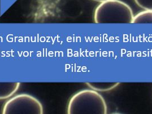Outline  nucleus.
<instances>
[{
  "instance_id": "f257e3e1",
  "label": "nucleus",
  "mask_w": 152,
  "mask_h": 114,
  "mask_svg": "<svg viewBox=\"0 0 152 114\" xmlns=\"http://www.w3.org/2000/svg\"><path fill=\"white\" fill-rule=\"evenodd\" d=\"M107 111L104 98L98 92L91 88L74 94L66 108L67 114H106Z\"/></svg>"
},
{
  "instance_id": "f03ea898",
  "label": "nucleus",
  "mask_w": 152,
  "mask_h": 114,
  "mask_svg": "<svg viewBox=\"0 0 152 114\" xmlns=\"http://www.w3.org/2000/svg\"><path fill=\"white\" fill-rule=\"evenodd\" d=\"M134 15L131 8L120 0H106L95 9L94 20L96 24H130Z\"/></svg>"
},
{
  "instance_id": "7ed1b4c3",
  "label": "nucleus",
  "mask_w": 152,
  "mask_h": 114,
  "mask_svg": "<svg viewBox=\"0 0 152 114\" xmlns=\"http://www.w3.org/2000/svg\"><path fill=\"white\" fill-rule=\"evenodd\" d=\"M2 114H43L44 108L36 97L20 93L10 97L4 104Z\"/></svg>"
},
{
  "instance_id": "20e7f679",
  "label": "nucleus",
  "mask_w": 152,
  "mask_h": 114,
  "mask_svg": "<svg viewBox=\"0 0 152 114\" xmlns=\"http://www.w3.org/2000/svg\"><path fill=\"white\" fill-rule=\"evenodd\" d=\"M20 86V83L17 82L0 83V100L12 97L17 92Z\"/></svg>"
},
{
  "instance_id": "39448f33",
  "label": "nucleus",
  "mask_w": 152,
  "mask_h": 114,
  "mask_svg": "<svg viewBox=\"0 0 152 114\" xmlns=\"http://www.w3.org/2000/svg\"><path fill=\"white\" fill-rule=\"evenodd\" d=\"M87 85L97 92H107L114 89L119 85L118 82H88Z\"/></svg>"
},
{
  "instance_id": "423d86ee",
  "label": "nucleus",
  "mask_w": 152,
  "mask_h": 114,
  "mask_svg": "<svg viewBox=\"0 0 152 114\" xmlns=\"http://www.w3.org/2000/svg\"><path fill=\"white\" fill-rule=\"evenodd\" d=\"M133 24H152V10H145L134 16Z\"/></svg>"
},
{
  "instance_id": "0eeeda50",
  "label": "nucleus",
  "mask_w": 152,
  "mask_h": 114,
  "mask_svg": "<svg viewBox=\"0 0 152 114\" xmlns=\"http://www.w3.org/2000/svg\"><path fill=\"white\" fill-rule=\"evenodd\" d=\"M137 5L144 10H152V0H134Z\"/></svg>"
},
{
  "instance_id": "6e6552de",
  "label": "nucleus",
  "mask_w": 152,
  "mask_h": 114,
  "mask_svg": "<svg viewBox=\"0 0 152 114\" xmlns=\"http://www.w3.org/2000/svg\"><path fill=\"white\" fill-rule=\"evenodd\" d=\"M94 1H96V2H104V1H105L106 0H92Z\"/></svg>"
}]
</instances>
